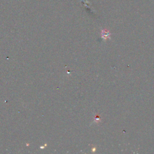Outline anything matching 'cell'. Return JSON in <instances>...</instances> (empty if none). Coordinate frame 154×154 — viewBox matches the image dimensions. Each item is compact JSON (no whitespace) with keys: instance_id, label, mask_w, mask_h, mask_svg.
Here are the masks:
<instances>
[{"instance_id":"obj_1","label":"cell","mask_w":154,"mask_h":154,"mask_svg":"<svg viewBox=\"0 0 154 154\" xmlns=\"http://www.w3.org/2000/svg\"><path fill=\"white\" fill-rule=\"evenodd\" d=\"M110 33L108 31H106V30H102V37L103 40H106L108 38H109V35H110Z\"/></svg>"}]
</instances>
